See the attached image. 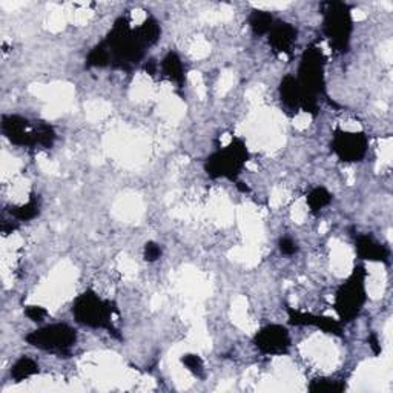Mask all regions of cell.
<instances>
[{"label":"cell","mask_w":393,"mask_h":393,"mask_svg":"<svg viewBox=\"0 0 393 393\" xmlns=\"http://www.w3.org/2000/svg\"><path fill=\"white\" fill-rule=\"evenodd\" d=\"M2 133L6 140L19 148H43L50 149L56 143V129L46 121H29L22 115H2Z\"/></svg>","instance_id":"3"},{"label":"cell","mask_w":393,"mask_h":393,"mask_svg":"<svg viewBox=\"0 0 393 393\" xmlns=\"http://www.w3.org/2000/svg\"><path fill=\"white\" fill-rule=\"evenodd\" d=\"M309 392L315 393H341L348 386H346V381L343 380H335L329 378V376H320V378H315L309 384Z\"/></svg>","instance_id":"21"},{"label":"cell","mask_w":393,"mask_h":393,"mask_svg":"<svg viewBox=\"0 0 393 393\" xmlns=\"http://www.w3.org/2000/svg\"><path fill=\"white\" fill-rule=\"evenodd\" d=\"M110 56V66L114 69L131 71L144 57V46L137 37L135 29L131 28V22L125 15L114 22L110 33L102 42Z\"/></svg>","instance_id":"1"},{"label":"cell","mask_w":393,"mask_h":393,"mask_svg":"<svg viewBox=\"0 0 393 393\" xmlns=\"http://www.w3.org/2000/svg\"><path fill=\"white\" fill-rule=\"evenodd\" d=\"M181 363L192 375L202 378L205 373V363H203L202 357H198L197 353H186V355L181 357Z\"/></svg>","instance_id":"23"},{"label":"cell","mask_w":393,"mask_h":393,"mask_svg":"<svg viewBox=\"0 0 393 393\" xmlns=\"http://www.w3.org/2000/svg\"><path fill=\"white\" fill-rule=\"evenodd\" d=\"M237 188L240 189L242 192H249V188L244 186V183H242V181H237Z\"/></svg>","instance_id":"29"},{"label":"cell","mask_w":393,"mask_h":393,"mask_svg":"<svg viewBox=\"0 0 393 393\" xmlns=\"http://www.w3.org/2000/svg\"><path fill=\"white\" fill-rule=\"evenodd\" d=\"M298 38V29L288 22H275L267 34V42L275 54H290Z\"/></svg>","instance_id":"12"},{"label":"cell","mask_w":393,"mask_h":393,"mask_svg":"<svg viewBox=\"0 0 393 393\" xmlns=\"http://www.w3.org/2000/svg\"><path fill=\"white\" fill-rule=\"evenodd\" d=\"M332 151L344 163H358L363 160L369 149V138L364 133L335 129L332 137Z\"/></svg>","instance_id":"9"},{"label":"cell","mask_w":393,"mask_h":393,"mask_svg":"<svg viewBox=\"0 0 393 393\" xmlns=\"http://www.w3.org/2000/svg\"><path fill=\"white\" fill-rule=\"evenodd\" d=\"M10 214L13 215V218L17 221L34 220L37 215L40 214V198H38V195L33 194L25 205L13 206L10 209Z\"/></svg>","instance_id":"18"},{"label":"cell","mask_w":393,"mask_h":393,"mask_svg":"<svg viewBox=\"0 0 393 393\" xmlns=\"http://www.w3.org/2000/svg\"><path fill=\"white\" fill-rule=\"evenodd\" d=\"M25 315L31 321L42 322L46 317H48V311H46L42 306H27Z\"/></svg>","instance_id":"25"},{"label":"cell","mask_w":393,"mask_h":393,"mask_svg":"<svg viewBox=\"0 0 393 393\" xmlns=\"http://www.w3.org/2000/svg\"><path fill=\"white\" fill-rule=\"evenodd\" d=\"M288 318H289V325L292 326H311V327L321 329L322 332L329 335L343 336V322L332 317L302 312L294 309V307H288Z\"/></svg>","instance_id":"11"},{"label":"cell","mask_w":393,"mask_h":393,"mask_svg":"<svg viewBox=\"0 0 393 393\" xmlns=\"http://www.w3.org/2000/svg\"><path fill=\"white\" fill-rule=\"evenodd\" d=\"M117 313V307L110 299L98 297L94 290H87L74 299L73 315L75 321L84 327L105 329L119 336V330L114 327L112 317Z\"/></svg>","instance_id":"4"},{"label":"cell","mask_w":393,"mask_h":393,"mask_svg":"<svg viewBox=\"0 0 393 393\" xmlns=\"http://www.w3.org/2000/svg\"><path fill=\"white\" fill-rule=\"evenodd\" d=\"M279 249H280L283 255L290 257V255H295V253L298 252V246L294 240H292V238L283 237V238H280V242H279Z\"/></svg>","instance_id":"26"},{"label":"cell","mask_w":393,"mask_h":393,"mask_svg":"<svg viewBox=\"0 0 393 393\" xmlns=\"http://www.w3.org/2000/svg\"><path fill=\"white\" fill-rule=\"evenodd\" d=\"M40 372V366L36 359L29 357H20L11 367V378L15 383H22Z\"/></svg>","instance_id":"16"},{"label":"cell","mask_w":393,"mask_h":393,"mask_svg":"<svg viewBox=\"0 0 393 393\" xmlns=\"http://www.w3.org/2000/svg\"><path fill=\"white\" fill-rule=\"evenodd\" d=\"M87 66L88 68H106L110 66V56H107L106 50L102 43L96 45L92 48L87 57Z\"/></svg>","instance_id":"22"},{"label":"cell","mask_w":393,"mask_h":393,"mask_svg":"<svg viewBox=\"0 0 393 393\" xmlns=\"http://www.w3.org/2000/svg\"><path fill=\"white\" fill-rule=\"evenodd\" d=\"M302 88V111L317 115L320 111L318 97L326 92V57L317 45H311L302 54L295 75Z\"/></svg>","instance_id":"2"},{"label":"cell","mask_w":393,"mask_h":393,"mask_svg":"<svg viewBox=\"0 0 393 393\" xmlns=\"http://www.w3.org/2000/svg\"><path fill=\"white\" fill-rule=\"evenodd\" d=\"M274 15L265 10H253L249 15V27L255 36H266L274 27Z\"/></svg>","instance_id":"19"},{"label":"cell","mask_w":393,"mask_h":393,"mask_svg":"<svg viewBox=\"0 0 393 393\" xmlns=\"http://www.w3.org/2000/svg\"><path fill=\"white\" fill-rule=\"evenodd\" d=\"M161 73H163L169 80L177 83V87L183 88L186 83V74H184V66L180 56L174 51H169L161 60Z\"/></svg>","instance_id":"15"},{"label":"cell","mask_w":393,"mask_h":393,"mask_svg":"<svg viewBox=\"0 0 393 393\" xmlns=\"http://www.w3.org/2000/svg\"><path fill=\"white\" fill-rule=\"evenodd\" d=\"M332 200H334V195L330 194L326 188L317 186V188L311 189L309 194H307L306 203H307V206H309V211L312 214H320L326 206L332 203Z\"/></svg>","instance_id":"20"},{"label":"cell","mask_w":393,"mask_h":393,"mask_svg":"<svg viewBox=\"0 0 393 393\" xmlns=\"http://www.w3.org/2000/svg\"><path fill=\"white\" fill-rule=\"evenodd\" d=\"M367 271L363 265H358L335 294V311L341 322H350L363 311L367 302L366 290Z\"/></svg>","instance_id":"7"},{"label":"cell","mask_w":393,"mask_h":393,"mask_svg":"<svg viewBox=\"0 0 393 393\" xmlns=\"http://www.w3.org/2000/svg\"><path fill=\"white\" fill-rule=\"evenodd\" d=\"M355 251L359 260L373 263H387L390 251L386 244L380 243L371 234H359L355 238Z\"/></svg>","instance_id":"13"},{"label":"cell","mask_w":393,"mask_h":393,"mask_svg":"<svg viewBox=\"0 0 393 393\" xmlns=\"http://www.w3.org/2000/svg\"><path fill=\"white\" fill-rule=\"evenodd\" d=\"M251 157L246 142L240 137H234L228 146L212 152L205 160V171L211 179H226L237 181L243 168Z\"/></svg>","instance_id":"5"},{"label":"cell","mask_w":393,"mask_h":393,"mask_svg":"<svg viewBox=\"0 0 393 393\" xmlns=\"http://www.w3.org/2000/svg\"><path fill=\"white\" fill-rule=\"evenodd\" d=\"M135 33H137V37L140 38V42L143 43L144 48H149V46L156 45L160 40V36H161L160 23L157 19L148 17L140 27L135 28Z\"/></svg>","instance_id":"17"},{"label":"cell","mask_w":393,"mask_h":393,"mask_svg":"<svg viewBox=\"0 0 393 393\" xmlns=\"http://www.w3.org/2000/svg\"><path fill=\"white\" fill-rule=\"evenodd\" d=\"M157 69H158V64L156 60H149L148 64L144 65V71L148 73L149 75H156L157 74Z\"/></svg>","instance_id":"28"},{"label":"cell","mask_w":393,"mask_h":393,"mask_svg":"<svg viewBox=\"0 0 393 393\" xmlns=\"http://www.w3.org/2000/svg\"><path fill=\"white\" fill-rule=\"evenodd\" d=\"M25 340L38 350L68 355L77 343V330L66 322H54L29 332Z\"/></svg>","instance_id":"8"},{"label":"cell","mask_w":393,"mask_h":393,"mask_svg":"<svg viewBox=\"0 0 393 393\" xmlns=\"http://www.w3.org/2000/svg\"><path fill=\"white\" fill-rule=\"evenodd\" d=\"M161 253H163V251H161V246L158 243L148 242L144 244L143 257L146 261H148V263H154V261H157L161 257Z\"/></svg>","instance_id":"24"},{"label":"cell","mask_w":393,"mask_h":393,"mask_svg":"<svg viewBox=\"0 0 393 393\" xmlns=\"http://www.w3.org/2000/svg\"><path fill=\"white\" fill-rule=\"evenodd\" d=\"M322 8V33L327 37L332 48L338 54L349 51L353 31L352 10L344 2H325Z\"/></svg>","instance_id":"6"},{"label":"cell","mask_w":393,"mask_h":393,"mask_svg":"<svg viewBox=\"0 0 393 393\" xmlns=\"http://www.w3.org/2000/svg\"><path fill=\"white\" fill-rule=\"evenodd\" d=\"M253 346L263 355H286L290 349V334L281 325H267L253 336Z\"/></svg>","instance_id":"10"},{"label":"cell","mask_w":393,"mask_h":393,"mask_svg":"<svg viewBox=\"0 0 393 393\" xmlns=\"http://www.w3.org/2000/svg\"><path fill=\"white\" fill-rule=\"evenodd\" d=\"M369 344H371L372 350L376 353V355H378V353L381 352V344L378 341V336H376L375 334H372L371 336H369Z\"/></svg>","instance_id":"27"},{"label":"cell","mask_w":393,"mask_h":393,"mask_svg":"<svg viewBox=\"0 0 393 393\" xmlns=\"http://www.w3.org/2000/svg\"><path fill=\"white\" fill-rule=\"evenodd\" d=\"M279 94H280V102L284 107V111H286L288 114L294 115L302 111L303 94H302V88H299V83L295 75L288 74L283 77L280 82Z\"/></svg>","instance_id":"14"}]
</instances>
